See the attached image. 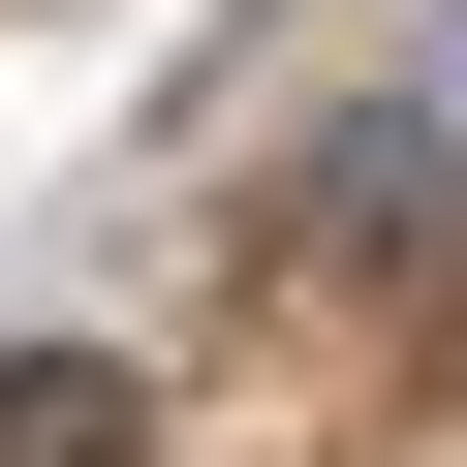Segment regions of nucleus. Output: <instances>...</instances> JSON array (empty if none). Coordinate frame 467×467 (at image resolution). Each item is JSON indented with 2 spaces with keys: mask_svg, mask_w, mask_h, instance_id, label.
Masks as SVG:
<instances>
[{
  "mask_svg": "<svg viewBox=\"0 0 467 467\" xmlns=\"http://www.w3.org/2000/svg\"><path fill=\"white\" fill-rule=\"evenodd\" d=\"M436 218H467V0H436V32L312 125V250H436Z\"/></svg>",
  "mask_w": 467,
  "mask_h": 467,
  "instance_id": "nucleus-1",
  "label": "nucleus"
},
{
  "mask_svg": "<svg viewBox=\"0 0 467 467\" xmlns=\"http://www.w3.org/2000/svg\"><path fill=\"white\" fill-rule=\"evenodd\" d=\"M156 405H125V343H0V467H125Z\"/></svg>",
  "mask_w": 467,
  "mask_h": 467,
  "instance_id": "nucleus-2",
  "label": "nucleus"
}]
</instances>
